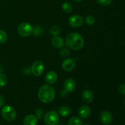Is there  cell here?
Masks as SVG:
<instances>
[{
	"label": "cell",
	"instance_id": "obj_1",
	"mask_svg": "<svg viewBox=\"0 0 125 125\" xmlns=\"http://www.w3.org/2000/svg\"><path fill=\"white\" fill-rule=\"evenodd\" d=\"M65 44L68 48L73 50H79L84 46V40L79 34L72 32L67 35Z\"/></svg>",
	"mask_w": 125,
	"mask_h": 125
},
{
	"label": "cell",
	"instance_id": "obj_2",
	"mask_svg": "<svg viewBox=\"0 0 125 125\" xmlns=\"http://www.w3.org/2000/svg\"><path fill=\"white\" fill-rule=\"evenodd\" d=\"M56 95L55 90L52 87L45 84L42 85L38 92V97L43 103H50L54 100Z\"/></svg>",
	"mask_w": 125,
	"mask_h": 125
},
{
	"label": "cell",
	"instance_id": "obj_3",
	"mask_svg": "<svg viewBox=\"0 0 125 125\" xmlns=\"http://www.w3.org/2000/svg\"><path fill=\"white\" fill-rule=\"evenodd\" d=\"M1 115L5 120L9 122H12L16 118L17 112L12 106L7 105L2 107L1 110Z\"/></svg>",
	"mask_w": 125,
	"mask_h": 125
},
{
	"label": "cell",
	"instance_id": "obj_4",
	"mask_svg": "<svg viewBox=\"0 0 125 125\" xmlns=\"http://www.w3.org/2000/svg\"><path fill=\"white\" fill-rule=\"evenodd\" d=\"M34 29L32 25L29 23L24 22L22 23L18 26L17 28V32L18 34L21 37H28L31 35L34 31Z\"/></svg>",
	"mask_w": 125,
	"mask_h": 125
},
{
	"label": "cell",
	"instance_id": "obj_5",
	"mask_svg": "<svg viewBox=\"0 0 125 125\" xmlns=\"http://www.w3.org/2000/svg\"><path fill=\"white\" fill-rule=\"evenodd\" d=\"M44 121L47 125H57L59 121V115L56 111H50L44 116Z\"/></svg>",
	"mask_w": 125,
	"mask_h": 125
},
{
	"label": "cell",
	"instance_id": "obj_6",
	"mask_svg": "<svg viewBox=\"0 0 125 125\" xmlns=\"http://www.w3.org/2000/svg\"><path fill=\"white\" fill-rule=\"evenodd\" d=\"M64 90H62L61 92V95L62 97H65L68 93L73 92L76 89V82L74 79L72 78H68L66 79L63 84Z\"/></svg>",
	"mask_w": 125,
	"mask_h": 125
},
{
	"label": "cell",
	"instance_id": "obj_7",
	"mask_svg": "<svg viewBox=\"0 0 125 125\" xmlns=\"http://www.w3.org/2000/svg\"><path fill=\"white\" fill-rule=\"evenodd\" d=\"M44 71V65L40 61H35L32 64L31 72L35 76H40Z\"/></svg>",
	"mask_w": 125,
	"mask_h": 125
},
{
	"label": "cell",
	"instance_id": "obj_8",
	"mask_svg": "<svg viewBox=\"0 0 125 125\" xmlns=\"http://www.w3.org/2000/svg\"><path fill=\"white\" fill-rule=\"evenodd\" d=\"M69 24L74 28L81 26L84 23V18L79 15H73L70 17L68 20Z\"/></svg>",
	"mask_w": 125,
	"mask_h": 125
},
{
	"label": "cell",
	"instance_id": "obj_9",
	"mask_svg": "<svg viewBox=\"0 0 125 125\" xmlns=\"http://www.w3.org/2000/svg\"><path fill=\"white\" fill-rule=\"evenodd\" d=\"M100 118L101 122L104 125H110L113 120V117H112V114L109 111H105L101 112L100 114Z\"/></svg>",
	"mask_w": 125,
	"mask_h": 125
},
{
	"label": "cell",
	"instance_id": "obj_10",
	"mask_svg": "<svg viewBox=\"0 0 125 125\" xmlns=\"http://www.w3.org/2000/svg\"><path fill=\"white\" fill-rule=\"evenodd\" d=\"M76 66V62L73 59L68 58L64 60L62 63V69L66 72L73 70Z\"/></svg>",
	"mask_w": 125,
	"mask_h": 125
},
{
	"label": "cell",
	"instance_id": "obj_11",
	"mask_svg": "<svg viewBox=\"0 0 125 125\" xmlns=\"http://www.w3.org/2000/svg\"><path fill=\"white\" fill-rule=\"evenodd\" d=\"M78 114L79 117L84 119L88 118L91 114V109L87 106H82L78 110Z\"/></svg>",
	"mask_w": 125,
	"mask_h": 125
},
{
	"label": "cell",
	"instance_id": "obj_12",
	"mask_svg": "<svg viewBox=\"0 0 125 125\" xmlns=\"http://www.w3.org/2000/svg\"><path fill=\"white\" fill-rule=\"evenodd\" d=\"M94 94L89 90H85L83 92L81 98L83 101L85 103H90L94 100Z\"/></svg>",
	"mask_w": 125,
	"mask_h": 125
},
{
	"label": "cell",
	"instance_id": "obj_13",
	"mask_svg": "<svg viewBox=\"0 0 125 125\" xmlns=\"http://www.w3.org/2000/svg\"><path fill=\"white\" fill-rule=\"evenodd\" d=\"M38 118L34 115H28L23 120L24 125H36L38 123Z\"/></svg>",
	"mask_w": 125,
	"mask_h": 125
},
{
	"label": "cell",
	"instance_id": "obj_14",
	"mask_svg": "<svg viewBox=\"0 0 125 125\" xmlns=\"http://www.w3.org/2000/svg\"><path fill=\"white\" fill-rule=\"evenodd\" d=\"M51 43L54 47L59 49L63 48L65 42L62 37L59 36H55L51 39Z\"/></svg>",
	"mask_w": 125,
	"mask_h": 125
},
{
	"label": "cell",
	"instance_id": "obj_15",
	"mask_svg": "<svg viewBox=\"0 0 125 125\" xmlns=\"http://www.w3.org/2000/svg\"><path fill=\"white\" fill-rule=\"evenodd\" d=\"M45 81L48 84H54L57 81V74L56 72L53 71L49 72L45 76Z\"/></svg>",
	"mask_w": 125,
	"mask_h": 125
},
{
	"label": "cell",
	"instance_id": "obj_16",
	"mask_svg": "<svg viewBox=\"0 0 125 125\" xmlns=\"http://www.w3.org/2000/svg\"><path fill=\"white\" fill-rule=\"evenodd\" d=\"M72 113V109L70 107L67 106H62L59 108V114L61 115L62 117H68Z\"/></svg>",
	"mask_w": 125,
	"mask_h": 125
},
{
	"label": "cell",
	"instance_id": "obj_17",
	"mask_svg": "<svg viewBox=\"0 0 125 125\" xmlns=\"http://www.w3.org/2000/svg\"><path fill=\"white\" fill-rule=\"evenodd\" d=\"M68 125H83V122L79 117L74 116L69 120Z\"/></svg>",
	"mask_w": 125,
	"mask_h": 125
},
{
	"label": "cell",
	"instance_id": "obj_18",
	"mask_svg": "<svg viewBox=\"0 0 125 125\" xmlns=\"http://www.w3.org/2000/svg\"><path fill=\"white\" fill-rule=\"evenodd\" d=\"M62 8L63 10L66 13H70L73 9L72 5L69 2H65L62 5Z\"/></svg>",
	"mask_w": 125,
	"mask_h": 125
},
{
	"label": "cell",
	"instance_id": "obj_19",
	"mask_svg": "<svg viewBox=\"0 0 125 125\" xmlns=\"http://www.w3.org/2000/svg\"><path fill=\"white\" fill-rule=\"evenodd\" d=\"M8 82V79L6 74L0 73V87H4L6 86Z\"/></svg>",
	"mask_w": 125,
	"mask_h": 125
},
{
	"label": "cell",
	"instance_id": "obj_20",
	"mask_svg": "<svg viewBox=\"0 0 125 125\" xmlns=\"http://www.w3.org/2000/svg\"><path fill=\"white\" fill-rule=\"evenodd\" d=\"M60 32H61V29H60L59 27L57 26H52L50 29V34L54 37L57 36L60 34Z\"/></svg>",
	"mask_w": 125,
	"mask_h": 125
},
{
	"label": "cell",
	"instance_id": "obj_21",
	"mask_svg": "<svg viewBox=\"0 0 125 125\" xmlns=\"http://www.w3.org/2000/svg\"><path fill=\"white\" fill-rule=\"evenodd\" d=\"M7 34L4 31L0 30V44H4L7 41Z\"/></svg>",
	"mask_w": 125,
	"mask_h": 125
},
{
	"label": "cell",
	"instance_id": "obj_22",
	"mask_svg": "<svg viewBox=\"0 0 125 125\" xmlns=\"http://www.w3.org/2000/svg\"><path fill=\"white\" fill-rule=\"evenodd\" d=\"M85 21L89 26H92L95 23V18L92 15H87L85 18Z\"/></svg>",
	"mask_w": 125,
	"mask_h": 125
},
{
	"label": "cell",
	"instance_id": "obj_23",
	"mask_svg": "<svg viewBox=\"0 0 125 125\" xmlns=\"http://www.w3.org/2000/svg\"><path fill=\"white\" fill-rule=\"evenodd\" d=\"M60 56L62 57H67L70 54V51L69 49L67 48H62L60 51Z\"/></svg>",
	"mask_w": 125,
	"mask_h": 125
},
{
	"label": "cell",
	"instance_id": "obj_24",
	"mask_svg": "<svg viewBox=\"0 0 125 125\" xmlns=\"http://www.w3.org/2000/svg\"><path fill=\"white\" fill-rule=\"evenodd\" d=\"M96 1L99 4L105 6L111 4L112 2V0H96Z\"/></svg>",
	"mask_w": 125,
	"mask_h": 125
},
{
	"label": "cell",
	"instance_id": "obj_25",
	"mask_svg": "<svg viewBox=\"0 0 125 125\" xmlns=\"http://www.w3.org/2000/svg\"><path fill=\"white\" fill-rule=\"evenodd\" d=\"M35 114H36L37 117L38 118H42L43 114V111L41 109H38L35 111Z\"/></svg>",
	"mask_w": 125,
	"mask_h": 125
},
{
	"label": "cell",
	"instance_id": "obj_26",
	"mask_svg": "<svg viewBox=\"0 0 125 125\" xmlns=\"http://www.w3.org/2000/svg\"><path fill=\"white\" fill-rule=\"evenodd\" d=\"M118 92L120 93L121 94H123V95H125V84H121L118 87Z\"/></svg>",
	"mask_w": 125,
	"mask_h": 125
},
{
	"label": "cell",
	"instance_id": "obj_27",
	"mask_svg": "<svg viewBox=\"0 0 125 125\" xmlns=\"http://www.w3.org/2000/svg\"><path fill=\"white\" fill-rule=\"evenodd\" d=\"M5 99L2 95H0V107H2L4 105Z\"/></svg>",
	"mask_w": 125,
	"mask_h": 125
},
{
	"label": "cell",
	"instance_id": "obj_28",
	"mask_svg": "<svg viewBox=\"0 0 125 125\" xmlns=\"http://www.w3.org/2000/svg\"><path fill=\"white\" fill-rule=\"evenodd\" d=\"M73 1H76V2H81V1H83V0H73Z\"/></svg>",
	"mask_w": 125,
	"mask_h": 125
},
{
	"label": "cell",
	"instance_id": "obj_29",
	"mask_svg": "<svg viewBox=\"0 0 125 125\" xmlns=\"http://www.w3.org/2000/svg\"><path fill=\"white\" fill-rule=\"evenodd\" d=\"M124 104H125V102H124Z\"/></svg>",
	"mask_w": 125,
	"mask_h": 125
},
{
	"label": "cell",
	"instance_id": "obj_30",
	"mask_svg": "<svg viewBox=\"0 0 125 125\" xmlns=\"http://www.w3.org/2000/svg\"><path fill=\"white\" fill-rule=\"evenodd\" d=\"M88 125V124H87V125Z\"/></svg>",
	"mask_w": 125,
	"mask_h": 125
}]
</instances>
